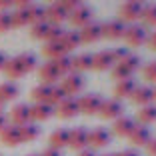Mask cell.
<instances>
[{
  "label": "cell",
  "instance_id": "6da1fadb",
  "mask_svg": "<svg viewBox=\"0 0 156 156\" xmlns=\"http://www.w3.org/2000/svg\"><path fill=\"white\" fill-rule=\"evenodd\" d=\"M76 100H78V110H80V114L94 116V114L100 112L104 98H102L98 92H88V94H80Z\"/></svg>",
  "mask_w": 156,
  "mask_h": 156
},
{
  "label": "cell",
  "instance_id": "7a4b0ae2",
  "mask_svg": "<svg viewBox=\"0 0 156 156\" xmlns=\"http://www.w3.org/2000/svg\"><path fill=\"white\" fill-rule=\"evenodd\" d=\"M144 6L142 2H136V0H128V2H122L118 6V20H122L124 24H136V20L142 18V12H144Z\"/></svg>",
  "mask_w": 156,
  "mask_h": 156
},
{
  "label": "cell",
  "instance_id": "3957f363",
  "mask_svg": "<svg viewBox=\"0 0 156 156\" xmlns=\"http://www.w3.org/2000/svg\"><path fill=\"white\" fill-rule=\"evenodd\" d=\"M62 90H64V94L68 98H76L80 92H84V86H86V80H84L82 74L78 72H70L68 76L62 78V82L58 84Z\"/></svg>",
  "mask_w": 156,
  "mask_h": 156
},
{
  "label": "cell",
  "instance_id": "277c9868",
  "mask_svg": "<svg viewBox=\"0 0 156 156\" xmlns=\"http://www.w3.org/2000/svg\"><path fill=\"white\" fill-rule=\"evenodd\" d=\"M148 40V28H144L142 24H128L126 26V32H124V42L130 46V48H138V46H144Z\"/></svg>",
  "mask_w": 156,
  "mask_h": 156
},
{
  "label": "cell",
  "instance_id": "5b68a950",
  "mask_svg": "<svg viewBox=\"0 0 156 156\" xmlns=\"http://www.w3.org/2000/svg\"><path fill=\"white\" fill-rule=\"evenodd\" d=\"M92 16H94V10L86 4H80L78 8H74L72 12L68 14V22H70L72 28H78V30H80V28H84L86 24L92 22Z\"/></svg>",
  "mask_w": 156,
  "mask_h": 156
},
{
  "label": "cell",
  "instance_id": "8992f818",
  "mask_svg": "<svg viewBox=\"0 0 156 156\" xmlns=\"http://www.w3.org/2000/svg\"><path fill=\"white\" fill-rule=\"evenodd\" d=\"M116 64V56L112 48H106V50H98L96 54H92V70H98V72H104V70H112Z\"/></svg>",
  "mask_w": 156,
  "mask_h": 156
},
{
  "label": "cell",
  "instance_id": "52a82bcc",
  "mask_svg": "<svg viewBox=\"0 0 156 156\" xmlns=\"http://www.w3.org/2000/svg\"><path fill=\"white\" fill-rule=\"evenodd\" d=\"M110 142H112V132L106 130V128H102V126L92 128L90 132H88V148H90V150L106 148Z\"/></svg>",
  "mask_w": 156,
  "mask_h": 156
},
{
  "label": "cell",
  "instance_id": "ba28073f",
  "mask_svg": "<svg viewBox=\"0 0 156 156\" xmlns=\"http://www.w3.org/2000/svg\"><path fill=\"white\" fill-rule=\"evenodd\" d=\"M44 10H46V22L52 24V26H62L68 20V12L64 10V6L60 4V0L48 4Z\"/></svg>",
  "mask_w": 156,
  "mask_h": 156
},
{
  "label": "cell",
  "instance_id": "9c48e42d",
  "mask_svg": "<svg viewBox=\"0 0 156 156\" xmlns=\"http://www.w3.org/2000/svg\"><path fill=\"white\" fill-rule=\"evenodd\" d=\"M98 114H100L104 120H118L120 116H124V104L120 100H116V98L104 100Z\"/></svg>",
  "mask_w": 156,
  "mask_h": 156
},
{
  "label": "cell",
  "instance_id": "30bf717a",
  "mask_svg": "<svg viewBox=\"0 0 156 156\" xmlns=\"http://www.w3.org/2000/svg\"><path fill=\"white\" fill-rule=\"evenodd\" d=\"M36 72H38V80H40V84H48V86H56L58 80L62 78L60 72L54 68L52 62H44L42 66L36 68Z\"/></svg>",
  "mask_w": 156,
  "mask_h": 156
},
{
  "label": "cell",
  "instance_id": "8fae6325",
  "mask_svg": "<svg viewBox=\"0 0 156 156\" xmlns=\"http://www.w3.org/2000/svg\"><path fill=\"white\" fill-rule=\"evenodd\" d=\"M126 32V24L122 20H108L106 24H102V38H108V40H120L124 38Z\"/></svg>",
  "mask_w": 156,
  "mask_h": 156
},
{
  "label": "cell",
  "instance_id": "7c38bea8",
  "mask_svg": "<svg viewBox=\"0 0 156 156\" xmlns=\"http://www.w3.org/2000/svg\"><path fill=\"white\" fill-rule=\"evenodd\" d=\"M78 36H80V42L82 44H94L102 38V24L98 22H90L84 28L78 30Z\"/></svg>",
  "mask_w": 156,
  "mask_h": 156
},
{
  "label": "cell",
  "instance_id": "4fadbf2b",
  "mask_svg": "<svg viewBox=\"0 0 156 156\" xmlns=\"http://www.w3.org/2000/svg\"><path fill=\"white\" fill-rule=\"evenodd\" d=\"M68 146L72 150L80 152L84 148H88V130L82 126H76V128H70V138H68Z\"/></svg>",
  "mask_w": 156,
  "mask_h": 156
},
{
  "label": "cell",
  "instance_id": "5bb4252c",
  "mask_svg": "<svg viewBox=\"0 0 156 156\" xmlns=\"http://www.w3.org/2000/svg\"><path fill=\"white\" fill-rule=\"evenodd\" d=\"M32 122L30 118V104L26 102H20L10 110V124H16V126H24V124Z\"/></svg>",
  "mask_w": 156,
  "mask_h": 156
},
{
  "label": "cell",
  "instance_id": "9a60e30c",
  "mask_svg": "<svg viewBox=\"0 0 156 156\" xmlns=\"http://www.w3.org/2000/svg\"><path fill=\"white\" fill-rule=\"evenodd\" d=\"M0 142L4 144V146H8V148H14V146H18V144H22V138H20V126H16V124H8V126L0 132Z\"/></svg>",
  "mask_w": 156,
  "mask_h": 156
},
{
  "label": "cell",
  "instance_id": "2e32d148",
  "mask_svg": "<svg viewBox=\"0 0 156 156\" xmlns=\"http://www.w3.org/2000/svg\"><path fill=\"white\" fill-rule=\"evenodd\" d=\"M54 114H58L60 118H64V120L78 116L80 114V110H78V100L76 98H64V100L54 108Z\"/></svg>",
  "mask_w": 156,
  "mask_h": 156
},
{
  "label": "cell",
  "instance_id": "e0dca14e",
  "mask_svg": "<svg viewBox=\"0 0 156 156\" xmlns=\"http://www.w3.org/2000/svg\"><path fill=\"white\" fill-rule=\"evenodd\" d=\"M130 100H132V104L140 106V108H144L148 104H154V90L150 86H136V90L130 96Z\"/></svg>",
  "mask_w": 156,
  "mask_h": 156
},
{
  "label": "cell",
  "instance_id": "ac0fdd59",
  "mask_svg": "<svg viewBox=\"0 0 156 156\" xmlns=\"http://www.w3.org/2000/svg\"><path fill=\"white\" fill-rule=\"evenodd\" d=\"M134 128H136V120L128 118V116H120V118L114 120V124H112V132L120 138H128Z\"/></svg>",
  "mask_w": 156,
  "mask_h": 156
},
{
  "label": "cell",
  "instance_id": "d6986e66",
  "mask_svg": "<svg viewBox=\"0 0 156 156\" xmlns=\"http://www.w3.org/2000/svg\"><path fill=\"white\" fill-rule=\"evenodd\" d=\"M54 116V106L50 104H32L30 106V118L32 122H46Z\"/></svg>",
  "mask_w": 156,
  "mask_h": 156
},
{
  "label": "cell",
  "instance_id": "ffe728a7",
  "mask_svg": "<svg viewBox=\"0 0 156 156\" xmlns=\"http://www.w3.org/2000/svg\"><path fill=\"white\" fill-rule=\"evenodd\" d=\"M52 92H54V86H48V84H38V86L32 88V100L34 104H50L52 106Z\"/></svg>",
  "mask_w": 156,
  "mask_h": 156
},
{
  "label": "cell",
  "instance_id": "44dd1931",
  "mask_svg": "<svg viewBox=\"0 0 156 156\" xmlns=\"http://www.w3.org/2000/svg\"><path fill=\"white\" fill-rule=\"evenodd\" d=\"M68 138H70L68 128H56V130H52L50 138H48V144H50V148L62 152V148L68 146Z\"/></svg>",
  "mask_w": 156,
  "mask_h": 156
},
{
  "label": "cell",
  "instance_id": "7402d4cb",
  "mask_svg": "<svg viewBox=\"0 0 156 156\" xmlns=\"http://www.w3.org/2000/svg\"><path fill=\"white\" fill-rule=\"evenodd\" d=\"M138 84L134 82V78H126V80H118L114 86V98L116 100H124V98H130L132 92L136 90Z\"/></svg>",
  "mask_w": 156,
  "mask_h": 156
},
{
  "label": "cell",
  "instance_id": "603a6c76",
  "mask_svg": "<svg viewBox=\"0 0 156 156\" xmlns=\"http://www.w3.org/2000/svg\"><path fill=\"white\" fill-rule=\"evenodd\" d=\"M152 138V134H150V128L148 126H140V124H136V128L132 130V134L128 136V140H130V144L132 146H146L148 144V140Z\"/></svg>",
  "mask_w": 156,
  "mask_h": 156
},
{
  "label": "cell",
  "instance_id": "cb8c5ba5",
  "mask_svg": "<svg viewBox=\"0 0 156 156\" xmlns=\"http://www.w3.org/2000/svg\"><path fill=\"white\" fill-rule=\"evenodd\" d=\"M66 54H68V52H66L64 46L60 44V40L58 42H46V44L42 46V56L48 58V62L60 58V56H66Z\"/></svg>",
  "mask_w": 156,
  "mask_h": 156
},
{
  "label": "cell",
  "instance_id": "d4e9b609",
  "mask_svg": "<svg viewBox=\"0 0 156 156\" xmlns=\"http://www.w3.org/2000/svg\"><path fill=\"white\" fill-rule=\"evenodd\" d=\"M86 70H92V54L90 52H82V54L72 56V72L82 74Z\"/></svg>",
  "mask_w": 156,
  "mask_h": 156
},
{
  "label": "cell",
  "instance_id": "484cf974",
  "mask_svg": "<svg viewBox=\"0 0 156 156\" xmlns=\"http://www.w3.org/2000/svg\"><path fill=\"white\" fill-rule=\"evenodd\" d=\"M60 44L66 48V52H72L76 50L78 46H82V42H80V36H78V30H64V34H62V38H60Z\"/></svg>",
  "mask_w": 156,
  "mask_h": 156
},
{
  "label": "cell",
  "instance_id": "4316f807",
  "mask_svg": "<svg viewBox=\"0 0 156 156\" xmlns=\"http://www.w3.org/2000/svg\"><path fill=\"white\" fill-rule=\"evenodd\" d=\"M18 94H20V90H18V86H16L14 82H8V80H6V82L0 84V102H2V104L16 100Z\"/></svg>",
  "mask_w": 156,
  "mask_h": 156
},
{
  "label": "cell",
  "instance_id": "83f0119b",
  "mask_svg": "<svg viewBox=\"0 0 156 156\" xmlns=\"http://www.w3.org/2000/svg\"><path fill=\"white\" fill-rule=\"evenodd\" d=\"M136 122L140 126H148V124L156 122V104H148L144 108H140L136 114Z\"/></svg>",
  "mask_w": 156,
  "mask_h": 156
},
{
  "label": "cell",
  "instance_id": "f1b7e54d",
  "mask_svg": "<svg viewBox=\"0 0 156 156\" xmlns=\"http://www.w3.org/2000/svg\"><path fill=\"white\" fill-rule=\"evenodd\" d=\"M2 72L8 76V82H10V80H18V78L24 76V70H22V66H20V62H18V58H16V56L6 60V66H4V70H2Z\"/></svg>",
  "mask_w": 156,
  "mask_h": 156
},
{
  "label": "cell",
  "instance_id": "f546056e",
  "mask_svg": "<svg viewBox=\"0 0 156 156\" xmlns=\"http://www.w3.org/2000/svg\"><path fill=\"white\" fill-rule=\"evenodd\" d=\"M38 136H40V126L38 124L28 122L24 126H20V138H22V142H34Z\"/></svg>",
  "mask_w": 156,
  "mask_h": 156
},
{
  "label": "cell",
  "instance_id": "4dcf8cb0",
  "mask_svg": "<svg viewBox=\"0 0 156 156\" xmlns=\"http://www.w3.org/2000/svg\"><path fill=\"white\" fill-rule=\"evenodd\" d=\"M16 58H18V62H20V66H22L24 74L34 72V70L38 68V60H36V56L30 54V52H22V54H18Z\"/></svg>",
  "mask_w": 156,
  "mask_h": 156
},
{
  "label": "cell",
  "instance_id": "1f68e13d",
  "mask_svg": "<svg viewBox=\"0 0 156 156\" xmlns=\"http://www.w3.org/2000/svg\"><path fill=\"white\" fill-rule=\"evenodd\" d=\"M50 62L54 64V68L60 72V76H62V78H64V76H68V74L72 72V56H70V54L60 56V58L50 60Z\"/></svg>",
  "mask_w": 156,
  "mask_h": 156
},
{
  "label": "cell",
  "instance_id": "d6a6232c",
  "mask_svg": "<svg viewBox=\"0 0 156 156\" xmlns=\"http://www.w3.org/2000/svg\"><path fill=\"white\" fill-rule=\"evenodd\" d=\"M142 26L144 28H156V4H146L142 12Z\"/></svg>",
  "mask_w": 156,
  "mask_h": 156
},
{
  "label": "cell",
  "instance_id": "836d02e7",
  "mask_svg": "<svg viewBox=\"0 0 156 156\" xmlns=\"http://www.w3.org/2000/svg\"><path fill=\"white\" fill-rule=\"evenodd\" d=\"M30 26V14L26 10H14L12 12V28H24Z\"/></svg>",
  "mask_w": 156,
  "mask_h": 156
},
{
  "label": "cell",
  "instance_id": "e575fe53",
  "mask_svg": "<svg viewBox=\"0 0 156 156\" xmlns=\"http://www.w3.org/2000/svg\"><path fill=\"white\" fill-rule=\"evenodd\" d=\"M28 14H30V26H32V24H38V22H46V10H44V6L32 4L30 8H28Z\"/></svg>",
  "mask_w": 156,
  "mask_h": 156
},
{
  "label": "cell",
  "instance_id": "d590c367",
  "mask_svg": "<svg viewBox=\"0 0 156 156\" xmlns=\"http://www.w3.org/2000/svg\"><path fill=\"white\" fill-rule=\"evenodd\" d=\"M52 28V24H48V22H38V24H32L30 26V32H32V36L36 38V40H42L44 42V38H46V34H48V30Z\"/></svg>",
  "mask_w": 156,
  "mask_h": 156
},
{
  "label": "cell",
  "instance_id": "8d00e7d4",
  "mask_svg": "<svg viewBox=\"0 0 156 156\" xmlns=\"http://www.w3.org/2000/svg\"><path fill=\"white\" fill-rule=\"evenodd\" d=\"M132 70H128L124 64H120V62H116L114 64V68H112V78H114L116 82L118 80H126V78H132Z\"/></svg>",
  "mask_w": 156,
  "mask_h": 156
},
{
  "label": "cell",
  "instance_id": "74e56055",
  "mask_svg": "<svg viewBox=\"0 0 156 156\" xmlns=\"http://www.w3.org/2000/svg\"><path fill=\"white\" fill-rule=\"evenodd\" d=\"M142 76H144L146 82L156 84V60H152V62H148V64L142 66Z\"/></svg>",
  "mask_w": 156,
  "mask_h": 156
},
{
  "label": "cell",
  "instance_id": "f35d334b",
  "mask_svg": "<svg viewBox=\"0 0 156 156\" xmlns=\"http://www.w3.org/2000/svg\"><path fill=\"white\" fill-rule=\"evenodd\" d=\"M120 64H124L128 70H132V72H136L140 66H142V62H140V58H138L136 54H128L126 58H122L120 60Z\"/></svg>",
  "mask_w": 156,
  "mask_h": 156
},
{
  "label": "cell",
  "instance_id": "ab89813d",
  "mask_svg": "<svg viewBox=\"0 0 156 156\" xmlns=\"http://www.w3.org/2000/svg\"><path fill=\"white\" fill-rule=\"evenodd\" d=\"M62 34H64V28L62 26H52L50 30H48V34H46V38H44V44L46 42H58L60 38H62Z\"/></svg>",
  "mask_w": 156,
  "mask_h": 156
},
{
  "label": "cell",
  "instance_id": "60d3db41",
  "mask_svg": "<svg viewBox=\"0 0 156 156\" xmlns=\"http://www.w3.org/2000/svg\"><path fill=\"white\" fill-rule=\"evenodd\" d=\"M12 30V14L10 12H0V34Z\"/></svg>",
  "mask_w": 156,
  "mask_h": 156
},
{
  "label": "cell",
  "instance_id": "b9f144b4",
  "mask_svg": "<svg viewBox=\"0 0 156 156\" xmlns=\"http://www.w3.org/2000/svg\"><path fill=\"white\" fill-rule=\"evenodd\" d=\"M60 4L64 6V10H66V12L70 14V12H72L74 8H78V6L82 4V2H80V0H60Z\"/></svg>",
  "mask_w": 156,
  "mask_h": 156
},
{
  "label": "cell",
  "instance_id": "7bdbcfd3",
  "mask_svg": "<svg viewBox=\"0 0 156 156\" xmlns=\"http://www.w3.org/2000/svg\"><path fill=\"white\" fill-rule=\"evenodd\" d=\"M144 148H146L148 156H156V138H150V140H148V144Z\"/></svg>",
  "mask_w": 156,
  "mask_h": 156
},
{
  "label": "cell",
  "instance_id": "ee69618b",
  "mask_svg": "<svg viewBox=\"0 0 156 156\" xmlns=\"http://www.w3.org/2000/svg\"><path fill=\"white\" fill-rule=\"evenodd\" d=\"M146 46H148V48H150L152 52H156V30H154V32H150V34H148Z\"/></svg>",
  "mask_w": 156,
  "mask_h": 156
},
{
  "label": "cell",
  "instance_id": "f6af8a7d",
  "mask_svg": "<svg viewBox=\"0 0 156 156\" xmlns=\"http://www.w3.org/2000/svg\"><path fill=\"white\" fill-rule=\"evenodd\" d=\"M38 156H62V152L60 150H54V148H46V150H42V154H38Z\"/></svg>",
  "mask_w": 156,
  "mask_h": 156
},
{
  "label": "cell",
  "instance_id": "bcb514c9",
  "mask_svg": "<svg viewBox=\"0 0 156 156\" xmlns=\"http://www.w3.org/2000/svg\"><path fill=\"white\" fill-rule=\"evenodd\" d=\"M10 8H12L10 0H0V12H10Z\"/></svg>",
  "mask_w": 156,
  "mask_h": 156
},
{
  "label": "cell",
  "instance_id": "7dc6e473",
  "mask_svg": "<svg viewBox=\"0 0 156 156\" xmlns=\"http://www.w3.org/2000/svg\"><path fill=\"white\" fill-rule=\"evenodd\" d=\"M116 156H140V152H138V150H132V148H128V150L116 152Z\"/></svg>",
  "mask_w": 156,
  "mask_h": 156
},
{
  "label": "cell",
  "instance_id": "c3c4849f",
  "mask_svg": "<svg viewBox=\"0 0 156 156\" xmlns=\"http://www.w3.org/2000/svg\"><path fill=\"white\" fill-rule=\"evenodd\" d=\"M6 126H8V116H6L4 112H0V132H2Z\"/></svg>",
  "mask_w": 156,
  "mask_h": 156
},
{
  "label": "cell",
  "instance_id": "681fc988",
  "mask_svg": "<svg viewBox=\"0 0 156 156\" xmlns=\"http://www.w3.org/2000/svg\"><path fill=\"white\" fill-rule=\"evenodd\" d=\"M6 60H8V56H6L4 52L0 50V72H2V70H4V66H6Z\"/></svg>",
  "mask_w": 156,
  "mask_h": 156
},
{
  "label": "cell",
  "instance_id": "f907efd6",
  "mask_svg": "<svg viewBox=\"0 0 156 156\" xmlns=\"http://www.w3.org/2000/svg\"><path fill=\"white\" fill-rule=\"evenodd\" d=\"M78 156H98V154L94 150H90V148H84V150L78 152Z\"/></svg>",
  "mask_w": 156,
  "mask_h": 156
},
{
  "label": "cell",
  "instance_id": "816d5d0a",
  "mask_svg": "<svg viewBox=\"0 0 156 156\" xmlns=\"http://www.w3.org/2000/svg\"><path fill=\"white\" fill-rule=\"evenodd\" d=\"M98 156H116V154H98Z\"/></svg>",
  "mask_w": 156,
  "mask_h": 156
},
{
  "label": "cell",
  "instance_id": "f5cc1de1",
  "mask_svg": "<svg viewBox=\"0 0 156 156\" xmlns=\"http://www.w3.org/2000/svg\"><path fill=\"white\" fill-rule=\"evenodd\" d=\"M152 90H154V100H156V86H154V88H152Z\"/></svg>",
  "mask_w": 156,
  "mask_h": 156
},
{
  "label": "cell",
  "instance_id": "db71d44e",
  "mask_svg": "<svg viewBox=\"0 0 156 156\" xmlns=\"http://www.w3.org/2000/svg\"><path fill=\"white\" fill-rule=\"evenodd\" d=\"M2 108H4V104H2V102H0V112H2Z\"/></svg>",
  "mask_w": 156,
  "mask_h": 156
},
{
  "label": "cell",
  "instance_id": "11a10c76",
  "mask_svg": "<svg viewBox=\"0 0 156 156\" xmlns=\"http://www.w3.org/2000/svg\"><path fill=\"white\" fill-rule=\"evenodd\" d=\"M26 156H38V154H26Z\"/></svg>",
  "mask_w": 156,
  "mask_h": 156
}]
</instances>
